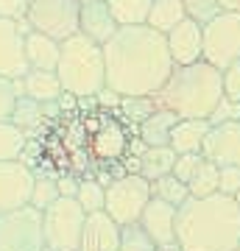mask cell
Here are the masks:
<instances>
[{
  "label": "cell",
  "mask_w": 240,
  "mask_h": 251,
  "mask_svg": "<svg viewBox=\"0 0 240 251\" xmlns=\"http://www.w3.org/2000/svg\"><path fill=\"white\" fill-rule=\"evenodd\" d=\"M182 117L170 109H157L151 117H145L140 126H137V140H140L145 148H154V145H170V131L173 126L179 123Z\"/></svg>",
  "instance_id": "cell-20"
},
{
  "label": "cell",
  "mask_w": 240,
  "mask_h": 251,
  "mask_svg": "<svg viewBox=\"0 0 240 251\" xmlns=\"http://www.w3.org/2000/svg\"><path fill=\"white\" fill-rule=\"evenodd\" d=\"M81 179H84V176H79V173H62V176H56V181H59V193L67 196V198H76Z\"/></svg>",
  "instance_id": "cell-40"
},
{
  "label": "cell",
  "mask_w": 240,
  "mask_h": 251,
  "mask_svg": "<svg viewBox=\"0 0 240 251\" xmlns=\"http://www.w3.org/2000/svg\"><path fill=\"white\" fill-rule=\"evenodd\" d=\"M176 218H179V206L151 196L148 206L142 209V215H140V226L151 234V240L157 246H162V243L176 240Z\"/></svg>",
  "instance_id": "cell-15"
},
{
  "label": "cell",
  "mask_w": 240,
  "mask_h": 251,
  "mask_svg": "<svg viewBox=\"0 0 240 251\" xmlns=\"http://www.w3.org/2000/svg\"><path fill=\"white\" fill-rule=\"evenodd\" d=\"M176 243L185 251H235L240 246L238 201L215 193L210 198H187L179 206Z\"/></svg>",
  "instance_id": "cell-2"
},
{
  "label": "cell",
  "mask_w": 240,
  "mask_h": 251,
  "mask_svg": "<svg viewBox=\"0 0 240 251\" xmlns=\"http://www.w3.org/2000/svg\"><path fill=\"white\" fill-rule=\"evenodd\" d=\"M182 3H185L187 17L196 20V23H201V25H207L210 20H215L223 11L218 0H182Z\"/></svg>",
  "instance_id": "cell-34"
},
{
  "label": "cell",
  "mask_w": 240,
  "mask_h": 251,
  "mask_svg": "<svg viewBox=\"0 0 240 251\" xmlns=\"http://www.w3.org/2000/svg\"><path fill=\"white\" fill-rule=\"evenodd\" d=\"M28 145V134L14 120H0V162L23 159Z\"/></svg>",
  "instance_id": "cell-26"
},
{
  "label": "cell",
  "mask_w": 240,
  "mask_h": 251,
  "mask_svg": "<svg viewBox=\"0 0 240 251\" xmlns=\"http://www.w3.org/2000/svg\"><path fill=\"white\" fill-rule=\"evenodd\" d=\"M151 201V181L142 179L140 173H126L115 179L107 187V212L117 226H132L140 224L142 209Z\"/></svg>",
  "instance_id": "cell-7"
},
{
  "label": "cell",
  "mask_w": 240,
  "mask_h": 251,
  "mask_svg": "<svg viewBox=\"0 0 240 251\" xmlns=\"http://www.w3.org/2000/svg\"><path fill=\"white\" fill-rule=\"evenodd\" d=\"M56 75L62 87L73 98H98L107 90V62H104V45L92 42L84 34H73L62 42V56Z\"/></svg>",
  "instance_id": "cell-5"
},
{
  "label": "cell",
  "mask_w": 240,
  "mask_h": 251,
  "mask_svg": "<svg viewBox=\"0 0 240 251\" xmlns=\"http://www.w3.org/2000/svg\"><path fill=\"white\" fill-rule=\"evenodd\" d=\"M151 196L160 198V201H168L173 206H182L190 198V187H187L185 181H179L173 173H168V176L151 181Z\"/></svg>",
  "instance_id": "cell-29"
},
{
  "label": "cell",
  "mask_w": 240,
  "mask_h": 251,
  "mask_svg": "<svg viewBox=\"0 0 240 251\" xmlns=\"http://www.w3.org/2000/svg\"><path fill=\"white\" fill-rule=\"evenodd\" d=\"M62 42L42 31H28L26 34V59L31 70H53L59 67Z\"/></svg>",
  "instance_id": "cell-18"
},
{
  "label": "cell",
  "mask_w": 240,
  "mask_h": 251,
  "mask_svg": "<svg viewBox=\"0 0 240 251\" xmlns=\"http://www.w3.org/2000/svg\"><path fill=\"white\" fill-rule=\"evenodd\" d=\"M182 20H187V11H185V3L182 0H154L145 25L154 28V31H160V34H170Z\"/></svg>",
  "instance_id": "cell-24"
},
{
  "label": "cell",
  "mask_w": 240,
  "mask_h": 251,
  "mask_svg": "<svg viewBox=\"0 0 240 251\" xmlns=\"http://www.w3.org/2000/svg\"><path fill=\"white\" fill-rule=\"evenodd\" d=\"M179 153L170 145H154V148H142L140 151V176L148 181H157L162 176L173 173V162Z\"/></svg>",
  "instance_id": "cell-23"
},
{
  "label": "cell",
  "mask_w": 240,
  "mask_h": 251,
  "mask_svg": "<svg viewBox=\"0 0 240 251\" xmlns=\"http://www.w3.org/2000/svg\"><path fill=\"white\" fill-rule=\"evenodd\" d=\"M218 193L221 196H229V198H235L240 193V165H226V168H221Z\"/></svg>",
  "instance_id": "cell-36"
},
{
  "label": "cell",
  "mask_w": 240,
  "mask_h": 251,
  "mask_svg": "<svg viewBox=\"0 0 240 251\" xmlns=\"http://www.w3.org/2000/svg\"><path fill=\"white\" fill-rule=\"evenodd\" d=\"M117 20L115 14L109 11L107 0H98V3H84L79 14V34L89 36L92 42L98 45H107L109 39L117 34Z\"/></svg>",
  "instance_id": "cell-16"
},
{
  "label": "cell",
  "mask_w": 240,
  "mask_h": 251,
  "mask_svg": "<svg viewBox=\"0 0 240 251\" xmlns=\"http://www.w3.org/2000/svg\"><path fill=\"white\" fill-rule=\"evenodd\" d=\"M165 39L173 64H196L204 59V25L196 20H182L170 34H165Z\"/></svg>",
  "instance_id": "cell-14"
},
{
  "label": "cell",
  "mask_w": 240,
  "mask_h": 251,
  "mask_svg": "<svg viewBox=\"0 0 240 251\" xmlns=\"http://www.w3.org/2000/svg\"><path fill=\"white\" fill-rule=\"evenodd\" d=\"M223 95L232 100H240V62L223 70Z\"/></svg>",
  "instance_id": "cell-38"
},
{
  "label": "cell",
  "mask_w": 240,
  "mask_h": 251,
  "mask_svg": "<svg viewBox=\"0 0 240 251\" xmlns=\"http://www.w3.org/2000/svg\"><path fill=\"white\" fill-rule=\"evenodd\" d=\"M76 201L84 206L87 215L104 212V206H107V187H104L95 176H84L81 184H79V193H76Z\"/></svg>",
  "instance_id": "cell-28"
},
{
  "label": "cell",
  "mask_w": 240,
  "mask_h": 251,
  "mask_svg": "<svg viewBox=\"0 0 240 251\" xmlns=\"http://www.w3.org/2000/svg\"><path fill=\"white\" fill-rule=\"evenodd\" d=\"M201 162H204V153H179L176 162H173V176L179 181L190 184V179H193V173L198 171Z\"/></svg>",
  "instance_id": "cell-35"
},
{
  "label": "cell",
  "mask_w": 240,
  "mask_h": 251,
  "mask_svg": "<svg viewBox=\"0 0 240 251\" xmlns=\"http://www.w3.org/2000/svg\"><path fill=\"white\" fill-rule=\"evenodd\" d=\"M0 251H48L42 212L23 206L0 215Z\"/></svg>",
  "instance_id": "cell-9"
},
{
  "label": "cell",
  "mask_w": 240,
  "mask_h": 251,
  "mask_svg": "<svg viewBox=\"0 0 240 251\" xmlns=\"http://www.w3.org/2000/svg\"><path fill=\"white\" fill-rule=\"evenodd\" d=\"M223 11H238L240 14V0H218Z\"/></svg>",
  "instance_id": "cell-41"
},
{
  "label": "cell",
  "mask_w": 240,
  "mask_h": 251,
  "mask_svg": "<svg viewBox=\"0 0 240 251\" xmlns=\"http://www.w3.org/2000/svg\"><path fill=\"white\" fill-rule=\"evenodd\" d=\"M204 62L226 70L240 62V14L221 11L204 25Z\"/></svg>",
  "instance_id": "cell-10"
},
{
  "label": "cell",
  "mask_w": 240,
  "mask_h": 251,
  "mask_svg": "<svg viewBox=\"0 0 240 251\" xmlns=\"http://www.w3.org/2000/svg\"><path fill=\"white\" fill-rule=\"evenodd\" d=\"M117 251H157V243L151 240V234L145 232L140 224L120 226V246Z\"/></svg>",
  "instance_id": "cell-32"
},
{
  "label": "cell",
  "mask_w": 240,
  "mask_h": 251,
  "mask_svg": "<svg viewBox=\"0 0 240 251\" xmlns=\"http://www.w3.org/2000/svg\"><path fill=\"white\" fill-rule=\"evenodd\" d=\"M223 98V70L213 67L210 62L176 64L165 87L157 92L162 109L176 112L179 117L207 120Z\"/></svg>",
  "instance_id": "cell-3"
},
{
  "label": "cell",
  "mask_w": 240,
  "mask_h": 251,
  "mask_svg": "<svg viewBox=\"0 0 240 251\" xmlns=\"http://www.w3.org/2000/svg\"><path fill=\"white\" fill-rule=\"evenodd\" d=\"M79 0H28L26 23L31 25V31H42L64 42L73 34H79Z\"/></svg>",
  "instance_id": "cell-8"
},
{
  "label": "cell",
  "mask_w": 240,
  "mask_h": 251,
  "mask_svg": "<svg viewBox=\"0 0 240 251\" xmlns=\"http://www.w3.org/2000/svg\"><path fill=\"white\" fill-rule=\"evenodd\" d=\"M84 126H87V156L92 165V176L98 171H112L117 179L126 176L123 162L132 153L142 151L134 145L137 128L120 115V109L101 106L98 100L92 103V109H84Z\"/></svg>",
  "instance_id": "cell-4"
},
{
  "label": "cell",
  "mask_w": 240,
  "mask_h": 251,
  "mask_svg": "<svg viewBox=\"0 0 240 251\" xmlns=\"http://www.w3.org/2000/svg\"><path fill=\"white\" fill-rule=\"evenodd\" d=\"M207 120H210V126L229 123V120H240V100H232V98H226V95H223L221 103L215 106V112L207 117Z\"/></svg>",
  "instance_id": "cell-37"
},
{
  "label": "cell",
  "mask_w": 240,
  "mask_h": 251,
  "mask_svg": "<svg viewBox=\"0 0 240 251\" xmlns=\"http://www.w3.org/2000/svg\"><path fill=\"white\" fill-rule=\"evenodd\" d=\"M117 246H120V226L107 212L87 215L79 251H117Z\"/></svg>",
  "instance_id": "cell-17"
},
{
  "label": "cell",
  "mask_w": 240,
  "mask_h": 251,
  "mask_svg": "<svg viewBox=\"0 0 240 251\" xmlns=\"http://www.w3.org/2000/svg\"><path fill=\"white\" fill-rule=\"evenodd\" d=\"M23 95L39 103H59L67 92L53 70H28L23 78Z\"/></svg>",
  "instance_id": "cell-19"
},
{
  "label": "cell",
  "mask_w": 240,
  "mask_h": 251,
  "mask_svg": "<svg viewBox=\"0 0 240 251\" xmlns=\"http://www.w3.org/2000/svg\"><path fill=\"white\" fill-rule=\"evenodd\" d=\"M218 176H221V168L215 165V162L204 159L198 165V171L193 173V179H190V196L193 198H210L218 193Z\"/></svg>",
  "instance_id": "cell-27"
},
{
  "label": "cell",
  "mask_w": 240,
  "mask_h": 251,
  "mask_svg": "<svg viewBox=\"0 0 240 251\" xmlns=\"http://www.w3.org/2000/svg\"><path fill=\"white\" fill-rule=\"evenodd\" d=\"M235 201H238V209H240V193H238V196H235Z\"/></svg>",
  "instance_id": "cell-44"
},
{
  "label": "cell",
  "mask_w": 240,
  "mask_h": 251,
  "mask_svg": "<svg viewBox=\"0 0 240 251\" xmlns=\"http://www.w3.org/2000/svg\"><path fill=\"white\" fill-rule=\"evenodd\" d=\"M107 90L120 98L157 95L173 73L165 34L148 25H123L104 45Z\"/></svg>",
  "instance_id": "cell-1"
},
{
  "label": "cell",
  "mask_w": 240,
  "mask_h": 251,
  "mask_svg": "<svg viewBox=\"0 0 240 251\" xmlns=\"http://www.w3.org/2000/svg\"><path fill=\"white\" fill-rule=\"evenodd\" d=\"M31 31L28 23L0 17V75L11 81L26 78L31 70L26 59V34Z\"/></svg>",
  "instance_id": "cell-12"
},
{
  "label": "cell",
  "mask_w": 240,
  "mask_h": 251,
  "mask_svg": "<svg viewBox=\"0 0 240 251\" xmlns=\"http://www.w3.org/2000/svg\"><path fill=\"white\" fill-rule=\"evenodd\" d=\"M56 112H59V109H56V103H39V100H34V98L20 95L11 120H14V123H17L28 137H31V131H39V128H42V126L48 123Z\"/></svg>",
  "instance_id": "cell-22"
},
{
  "label": "cell",
  "mask_w": 240,
  "mask_h": 251,
  "mask_svg": "<svg viewBox=\"0 0 240 251\" xmlns=\"http://www.w3.org/2000/svg\"><path fill=\"white\" fill-rule=\"evenodd\" d=\"M207 131H210V120H190V117H182V120L173 126V131H170V148L176 153H201Z\"/></svg>",
  "instance_id": "cell-21"
},
{
  "label": "cell",
  "mask_w": 240,
  "mask_h": 251,
  "mask_svg": "<svg viewBox=\"0 0 240 251\" xmlns=\"http://www.w3.org/2000/svg\"><path fill=\"white\" fill-rule=\"evenodd\" d=\"M107 6L115 14L120 28L123 25H145L154 0H107Z\"/></svg>",
  "instance_id": "cell-25"
},
{
  "label": "cell",
  "mask_w": 240,
  "mask_h": 251,
  "mask_svg": "<svg viewBox=\"0 0 240 251\" xmlns=\"http://www.w3.org/2000/svg\"><path fill=\"white\" fill-rule=\"evenodd\" d=\"M84 224H87V212L76 198L62 196L59 201H53L42 212L48 251H79Z\"/></svg>",
  "instance_id": "cell-6"
},
{
  "label": "cell",
  "mask_w": 240,
  "mask_h": 251,
  "mask_svg": "<svg viewBox=\"0 0 240 251\" xmlns=\"http://www.w3.org/2000/svg\"><path fill=\"white\" fill-rule=\"evenodd\" d=\"M20 95H23V78L11 81L6 75H0V120H11Z\"/></svg>",
  "instance_id": "cell-33"
},
{
  "label": "cell",
  "mask_w": 240,
  "mask_h": 251,
  "mask_svg": "<svg viewBox=\"0 0 240 251\" xmlns=\"http://www.w3.org/2000/svg\"><path fill=\"white\" fill-rule=\"evenodd\" d=\"M235 251H240V246H238V249H235Z\"/></svg>",
  "instance_id": "cell-45"
},
{
  "label": "cell",
  "mask_w": 240,
  "mask_h": 251,
  "mask_svg": "<svg viewBox=\"0 0 240 251\" xmlns=\"http://www.w3.org/2000/svg\"><path fill=\"white\" fill-rule=\"evenodd\" d=\"M120 115L129 120V123L137 128V126L145 120V117H151L157 109H160V100L157 95H142V98H120Z\"/></svg>",
  "instance_id": "cell-30"
},
{
  "label": "cell",
  "mask_w": 240,
  "mask_h": 251,
  "mask_svg": "<svg viewBox=\"0 0 240 251\" xmlns=\"http://www.w3.org/2000/svg\"><path fill=\"white\" fill-rule=\"evenodd\" d=\"M157 251H185V249L173 240V243H162V246H157Z\"/></svg>",
  "instance_id": "cell-42"
},
{
  "label": "cell",
  "mask_w": 240,
  "mask_h": 251,
  "mask_svg": "<svg viewBox=\"0 0 240 251\" xmlns=\"http://www.w3.org/2000/svg\"><path fill=\"white\" fill-rule=\"evenodd\" d=\"M81 6H84V3H98V0H79Z\"/></svg>",
  "instance_id": "cell-43"
},
{
  "label": "cell",
  "mask_w": 240,
  "mask_h": 251,
  "mask_svg": "<svg viewBox=\"0 0 240 251\" xmlns=\"http://www.w3.org/2000/svg\"><path fill=\"white\" fill-rule=\"evenodd\" d=\"M201 153H204V159L215 162L218 168L240 165V120L210 126Z\"/></svg>",
  "instance_id": "cell-13"
},
{
  "label": "cell",
  "mask_w": 240,
  "mask_h": 251,
  "mask_svg": "<svg viewBox=\"0 0 240 251\" xmlns=\"http://www.w3.org/2000/svg\"><path fill=\"white\" fill-rule=\"evenodd\" d=\"M34 181H36L34 168L26 165L23 159L0 162V215L31 206Z\"/></svg>",
  "instance_id": "cell-11"
},
{
  "label": "cell",
  "mask_w": 240,
  "mask_h": 251,
  "mask_svg": "<svg viewBox=\"0 0 240 251\" xmlns=\"http://www.w3.org/2000/svg\"><path fill=\"white\" fill-rule=\"evenodd\" d=\"M59 198H62V193H59V181H56L53 173H36L34 193H31V206L39 209V212H45Z\"/></svg>",
  "instance_id": "cell-31"
},
{
  "label": "cell",
  "mask_w": 240,
  "mask_h": 251,
  "mask_svg": "<svg viewBox=\"0 0 240 251\" xmlns=\"http://www.w3.org/2000/svg\"><path fill=\"white\" fill-rule=\"evenodd\" d=\"M28 0H0V17L9 20H26Z\"/></svg>",
  "instance_id": "cell-39"
}]
</instances>
